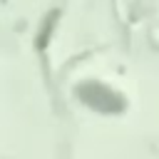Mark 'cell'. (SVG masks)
Listing matches in <instances>:
<instances>
[{"instance_id": "cell-1", "label": "cell", "mask_w": 159, "mask_h": 159, "mask_svg": "<svg viewBox=\"0 0 159 159\" xmlns=\"http://www.w3.org/2000/svg\"><path fill=\"white\" fill-rule=\"evenodd\" d=\"M77 97H80L82 102H87L89 107L99 109V112H119V109H122V97H119L117 92H112L109 87L97 84V82L80 87V89H77Z\"/></svg>"}, {"instance_id": "cell-2", "label": "cell", "mask_w": 159, "mask_h": 159, "mask_svg": "<svg viewBox=\"0 0 159 159\" xmlns=\"http://www.w3.org/2000/svg\"><path fill=\"white\" fill-rule=\"evenodd\" d=\"M55 20H57V12H50V15L45 17V22H42V27H40V32H37V47H45V45H47V37H50V32H52V27H55Z\"/></svg>"}]
</instances>
